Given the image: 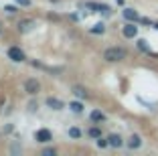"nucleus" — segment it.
Wrapping results in <instances>:
<instances>
[{
    "label": "nucleus",
    "mask_w": 158,
    "mask_h": 156,
    "mask_svg": "<svg viewBox=\"0 0 158 156\" xmlns=\"http://www.w3.org/2000/svg\"><path fill=\"white\" fill-rule=\"evenodd\" d=\"M102 59L107 61V63H120V61L128 59V49H124V47H107L106 51L102 53Z\"/></svg>",
    "instance_id": "nucleus-1"
},
{
    "label": "nucleus",
    "mask_w": 158,
    "mask_h": 156,
    "mask_svg": "<svg viewBox=\"0 0 158 156\" xmlns=\"http://www.w3.org/2000/svg\"><path fill=\"white\" fill-rule=\"evenodd\" d=\"M6 55H8V59L10 61H14V63H23L27 57H24V53L19 49V47H10L8 51H6Z\"/></svg>",
    "instance_id": "nucleus-2"
},
{
    "label": "nucleus",
    "mask_w": 158,
    "mask_h": 156,
    "mask_svg": "<svg viewBox=\"0 0 158 156\" xmlns=\"http://www.w3.org/2000/svg\"><path fill=\"white\" fill-rule=\"evenodd\" d=\"M35 140H37V142H41V144L51 142V140H53V134H51V130H47V128H41V130H37V132H35Z\"/></svg>",
    "instance_id": "nucleus-3"
},
{
    "label": "nucleus",
    "mask_w": 158,
    "mask_h": 156,
    "mask_svg": "<svg viewBox=\"0 0 158 156\" xmlns=\"http://www.w3.org/2000/svg\"><path fill=\"white\" fill-rule=\"evenodd\" d=\"M122 35H124L126 39H136L138 37V27H136V23H126L124 27H122Z\"/></svg>",
    "instance_id": "nucleus-4"
},
{
    "label": "nucleus",
    "mask_w": 158,
    "mask_h": 156,
    "mask_svg": "<svg viewBox=\"0 0 158 156\" xmlns=\"http://www.w3.org/2000/svg\"><path fill=\"white\" fill-rule=\"evenodd\" d=\"M39 89H41V83H39L37 79H27V81H24V91H27L28 95H37Z\"/></svg>",
    "instance_id": "nucleus-5"
},
{
    "label": "nucleus",
    "mask_w": 158,
    "mask_h": 156,
    "mask_svg": "<svg viewBox=\"0 0 158 156\" xmlns=\"http://www.w3.org/2000/svg\"><path fill=\"white\" fill-rule=\"evenodd\" d=\"M35 24H37V23H35L33 19H23V20H19V24H16V27H19V32H23V35H24V32H31V31H33Z\"/></svg>",
    "instance_id": "nucleus-6"
},
{
    "label": "nucleus",
    "mask_w": 158,
    "mask_h": 156,
    "mask_svg": "<svg viewBox=\"0 0 158 156\" xmlns=\"http://www.w3.org/2000/svg\"><path fill=\"white\" fill-rule=\"evenodd\" d=\"M126 146L130 148V150H138V148H142V136H138V134H132V136L128 138Z\"/></svg>",
    "instance_id": "nucleus-7"
},
{
    "label": "nucleus",
    "mask_w": 158,
    "mask_h": 156,
    "mask_svg": "<svg viewBox=\"0 0 158 156\" xmlns=\"http://www.w3.org/2000/svg\"><path fill=\"white\" fill-rule=\"evenodd\" d=\"M122 16H124L128 23H140V14L134 8H124L122 10Z\"/></svg>",
    "instance_id": "nucleus-8"
},
{
    "label": "nucleus",
    "mask_w": 158,
    "mask_h": 156,
    "mask_svg": "<svg viewBox=\"0 0 158 156\" xmlns=\"http://www.w3.org/2000/svg\"><path fill=\"white\" fill-rule=\"evenodd\" d=\"M47 108H51V110H55V112H59V110H63L65 108V103L61 99H57V97H47Z\"/></svg>",
    "instance_id": "nucleus-9"
},
{
    "label": "nucleus",
    "mask_w": 158,
    "mask_h": 156,
    "mask_svg": "<svg viewBox=\"0 0 158 156\" xmlns=\"http://www.w3.org/2000/svg\"><path fill=\"white\" fill-rule=\"evenodd\" d=\"M107 140H110V148H122L124 146V138L120 134H110Z\"/></svg>",
    "instance_id": "nucleus-10"
},
{
    "label": "nucleus",
    "mask_w": 158,
    "mask_h": 156,
    "mask_svg": "<svg viewBox=\"0 0 158 156\" xmlns=\"http://www.w3.org/2000/svg\"><path fill=\"white\" fill-rule=\"evenodd\" d=\"M89 120H91L93 124H102V122H106V114L99 110H93L91 114H89Z\"/></svg>",
    "instance_id": "nucleus-11"
},
{
    "label": "nucleus",
    "mask_w": 158,
    "mask_h": 156,
    "mask_svg": "<svg viewBox=\"0 0 158 156\" xmlns=\"http://www.w3.org/2000/svg\"><path fill=\"white\" fill-rule=\"evenodd\" d=\"M71 91H73V95H77L79 99H87V97H89L87 89L81 87V85H73V87H71Z\"/></svg>",
    "instance_id": "nucleus-12"
},
{
    "label": "nucleus",
    "mask_w": 158,
    "mask_h": 156,
    "mask_svg": "<svg viewBox=\"0 0 158 156\" xmlns=\"http://www.w3.org/2000/svg\"><path fill=\"white\" fill-rule=\"evenodd\" d=\"M136 47H138L142 53H146V55H150V53H152V51H150V47H148V41H146V39H138Z\"/></svg>",
    "instance_id": "nucleus-13"
},
{
    "label": "nucleus",
    "mask_w": 158,
    "mask_h": 156,
    "mask_svg": "<svg viewBox=\"0 0 158 156\" xmlns=\"http://www.w3.org/2000/svg\"><path fill=\"white\" fill-rule=\"evenodd\" d=\"M89 32H91V35H103V32H106V24H103V23L93 24V27L89 28Z\"/></svg>",
    "instance_id": "nucleus-14"
},
{
    "label": "nucleus",
    "mask_w": 158,
    "mask_h": 156,
    "mask_svg": "<svg viewBox=\"0 0 158 156\" xmlns=\"http://www.w3.org/2000/svg\"><path fill=\"white\" fill-rule=\"evenodd\" d=\"M69 110L75 112V114H81L83 112V103L81 101H69Z\"/></svg>",
    "instance_id": "nucleus-15"
},
{
    "label": "nucleus",
    "mask_w": 158,
    "mask_h": 156,
    "mask_svg": "<svg viewBox=\"0 0 158 156\" xmlns=\"http://www.w3.org/2000/svg\"><path fill=\"white\" fill-rule=\"evenodd\" d=\"M87 136H91V138H95V140H98V138L102 136V130H99L98 126H91V128L87 130Z\"/></svg>",
    "instance_id": "nucleus-16"
},
{
    "label": "nucleus",
    "mask_w": 158,
    "mask_h": 156,
    "mask_svg": "<svg viewBox=\"0 0 158 156\" xmlns=\"http://www.w3.org/2000/svg\"><path fill=\"white\" fill-rule=\"evenodd\" d=\"M95 144H98V148H107V146H110V140H107V138H102V136H99Z\"/></svg>",
    "instance_id": "nucleus-17"
},
{
    "label": "nucleus",
    "mask_w": 158,
    "mask_h": 156,
    "mask_svg": "<svg viewBox=\"0 0 158 156\" xmlns=\"http://www.w3.org/2000/svg\"><path fill=\"white\" fill-rule=\"evenodd\" d=\"M69 136L77 140V138H81V130L79 128H69Z\"/></svg>",
    "instance_id": "nucleus-18"
},
{
    "label": "nucleus",
    "mask_w": 158,
    "mask_h": 156,
    "mask_svg": "<svg viewBox=\"0 0 158 156\" xmlns=\"http://www.w3.org/2000/svg\"><path fill=\"white\" fill-rule=\"evenodd\" d=\"M55 154H57L55 148H45V150H43V156H55Z\"/></svg>",
    "instance_id": "nucleus-19"
},
{
    "label": "nucleus",
    "mask_w": 158,
    "mask_h": 156,
    "mask_svg": "<svg viewBox=\"0 0 158 156\" xmlns=\"http://www.w3.org/2000/svg\"><path fill=\"white\" fill-rule=\"evenodd\" d=\"M16 4H20V6H31V0H14Z\"/></svg>",
    "instance_id": "nucleus-20"
},
{
    "label": "nucleus",
    "mask_w": 158,
    "mask_h": 156,
    "mask_svg": "<svg viewBox=\"0 0 158 156\" xmlns=\"http://www.w3.org/2000/svg\"><path fill=\"white\" fill-rule=\"evenodd\" d=\"M37 108H39V103H37V101H31V103H28V112H35Z\"/></svg>",
    "instance_id": "nucleus-21"
},
{
    "label": "nucleus",
    "mask_w": 158,
    "mask_h": 156,
    "mask_svg": "<svg viewBox=\"0 0 158 156\" xmlns=\"http://www.w3.org/2000/svg\"><path fill=\"white\" fill-rule=\"evenodd\" d=\"M4 10L8 14H14V12H16V8H14V6H4Z\"/></svg>",
    "instance_id": "nucleus-22"
},
{
    "label": "nucleus",
    "mask_w": 158,
    "mask_h": 156,
    "mask_svg": "<svg viewBox=\"0 0 158 156\" xmlns=\"http://www.w3.org/2000/svg\"><path fill=\"white\" fill-rule=\"evenodd\" d=\"M152 28H156V31H158V20H154V24H152Z\"/></svg>",
    "instance_id": "nucleus-23"
},
{
    "label": "nucleus",
    "mask_w": 158,
    "mask_h": 156,
    "mask_svg": "<svg viewBox=\"0 0 158 156\" xmlns=\"http://www.w3.org/2000/svg\"><path fill=\"white\" fill-rule=\"evenodd\" d=\"M116 2H118V4H120V6H124V0H116Z\"/></svg>",
    "instance_id": "nucleus-24"
},
{
    "label": "nucleus",
    "mask_w": 158,
    "mask_h": 156,
    "mask_svg": "<svg viewBox=\"0 0 158 156\" xmlns=\"http://www.w3.org/2000/svg\"><path fill=\"white\" fill-rule=\"evenodd\" d=\"M51 2H59V0H51Z\"/></svg>",
    "instance_id": "nucleus-25"
},
{
    "label": "nucleus",
    "mask_w": 158,
    "mask_h": 156,
    "mask_svg": "<svg viewBox=\"0 0 158 156\" xmlns=\"http://www.w3.org/2000/svg\"><path fill=\"white\" fill-rule=\"evenodd\" d=\"M0 31H2V23H0Z\"/></svg>",
    "instance_id": "nucleus-26"
},
{
    "label": "nucleus",
    "mask_w": 158,
    "mask_h": 156,
    "mask_svg": "<svg viewBox=\"0 0 158 156\" xmlns=\"http://www.w3.org/2000/svg\"><path fill=\"white\" fill-rule=\"evenodd\" d=\"M0 134H2V132H0Z\"/></svg>",
    "instance_id": "nucleus-27"
}]
</instances>
